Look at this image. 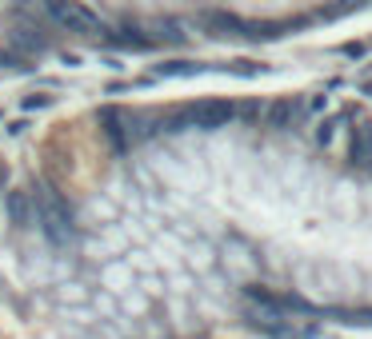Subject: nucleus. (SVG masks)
<instances>
[{
  "label": "nucleus",
  "mask_w": 372,
  "mask_h": 339,
  "mask_svg": "<svg viewBox=\"0 0 372 339\" xmlns=\"http://www.w3.org/2000/svg\"><path fill=\"white\" fill-rule=\"evenodd\" d=\"M308 116H312V112H308L304 100H277V104H268V120H264V128H272V132H297Z\"/></svg>",
  "instance_id": "obj_6"
},
{
  "label": "nucleus",
  "mask_w": 372,
  "mask_h": 339,
  "mask_svg": "<svg viewBox=\"0 0 372 339\" xmlns=\"http://www.w3.org/2000/svg\"><path fill=\"white\" fill-rule=\"evenodd\" d=\"M36 224L45 227V236L56 244V248H69L76 227H72V212L65 208V200L48 188V184H36Z\"/></svg>",
  "instance_id": "obj_3"
},
{
  "label": "nucleus",
  "mask_w": 372,
  "mask_h": 339,
  "mask_svg": "<svg viewBox=\"0 0 372 339\" xmlns=\"http://www.w3.org/2000/svg\"><path fill=\"white\" fill-rule=\"evenodd\" d=\"M0 68H24V64L12 56V52H0Z\"/></svg>",
  "instance_id": "obj_12"
},
{
  "label": "nucleus",
  "mask_w": 372,
  "mask_h": 339,
  "mask_svg": "<svg viewBox=\"0 0 372 339\" xmlns=\"http://www.w3.org/2000/svg\"><path fill=\"white\" fill-rule=\"evenodd\" d=\"M240 108H236L233 100H200V104H192L185 112H176L168 120V132H181V128H200V132H220V128H229Z\"/></svg>",
  "instance_id": "obj_4"
},
{
  "label": "nucleus",
  "mask_w": 372,
  "mask_h": 339,
  "mask_svg": "<svg viewBox=\"0 0 372 339\" xmlns=\"http://www.w3.org/2000/svg\"><path fill=\"white\" fill-rule=\"evenodd\" d=\"M360 224L372 227V180L360 184Z\"/></svg>",
  "instance_id": "obj_10"
},
{
  "label": "nucleus",
  "mask_w": 372,
  "mask_h": 339,
  "mask_svg": "<svg viewBox=\"0 0 372 339\" xmlns=\"http://www.w3.org/2000/svg\"><path fill=\"white\" fill-rule=\"evenodd\" d=\"M48 12L65 24L69 32H80V36H100V32H104V28H100V16H93V12H89L84 4H76V0H48Z\"/></svg>",
  "instance_id": "obj_5"
},
{
  "label": "nucleus",
  "mask_w": 372,
  "mask_h": 339,
  "mask_svg": "<svg viewBox=\"0 0 372 339\" xmlns=\"http://www.w3.org/2000/svg\"><path fill=\"white\" fill-rule=\"evenodd\" d=\"M12 45L28 48V52H45L48 40H45V36H36V32H32L28 24H16V32H12Z\"/></svg>",
  "instance_id": "obj_8"
},
{
  "label": "nucleus",
  "mask_w": 372,
  "mask_h": 339,
  "mask_svg": "<svg viewBox=\"0 0 372 339\" xmlns=\"http://www.w3.org/2000/svg\"><path fill=\"white\" fill-rule=\"evenodd\" d=\"M4 212H8V224L16 227V231H24V227L36 220V208L28 200V192H8V196H4Z\"/></svg>",
  "instance_id": "obj_7"
},
{
  "label": "nucleus",
  "mask_w": 372,
  "mask_h": 339,
  "mask_svg": "<svg viewBox=\"0 0 372 339\" xmlns=\"http://www.w3.org/2000/svg\"><path fill=\"white\" fill-rule=\"evenodd\" d=\"M200 64L192 60H168V64H156V76H196Z\"/></svg>",
  "instance_id": "obj_9"
},
{
  "label": "nucleus",
  "mask_w": 372,
  "mask_h": 339,
  "mask_svg": "<svg viewBox=\"0 0 372 339\" xmlns=\"http://www.w3.org/2000/svg\"><path fill=\"white\" fill-rule=\"evenodd\" d=\"M321 203H325V216L332 224H360V184L349 176H328L321 188Z\"/></svg>",
  "instance_id": "obj_2"
},
{
  "label": "nucleus",
  "mask_w": 372,
  "mask_h": 339,
  "mask_svg": "<svg viewBox=\"0 0 372 339\" xmlns=\"http://www.w3.org/2000/svg\"><path fill=\"white\" fill-rule=\"evenodd\" d=\"M52 96H24V112H36V108H48Z\"/></svg>",
  "instance_id": "obj_11"
},
{
  "label": "nucleus",
  "mask_w": 372,
  "mask_h": 339,
  "mask_svg": "<svg viewBox=\"0 0 372 339\" xmlns=\"http://www.w3.org/2000/svg\"><path fill=\"white\" fill-rule=\"evenodd\" d=\"M364 271L356 268L352 260H304L297 268V288L292 292L301 295L308 307H321V312H332V307H352L360 295H364Z\"/></svg>",
  "instance_id": "obj_1"
}]
</instances>
